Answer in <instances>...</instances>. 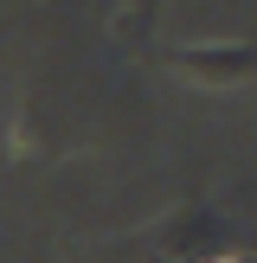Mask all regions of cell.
I'll list each match as a JSON object with an SVG mask.
<instances>
[{
    "label": "cell",
    "instance_id": "1",
    "mask_svg": "<svg viewBox=\"0 0 257 263\" xmlns=\"http://www.w3.org/2000/svg\"><path fill=\"white\" fill-rule=\"evenodd\" d=\"M174 64L199 84H244L257 71V45H187L174 51Z\"/></svg>",
    "mask_w": 257,
    "mask_h": 263
}]
</instances>
